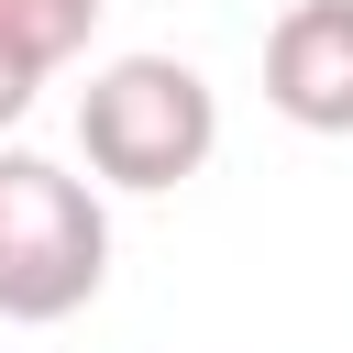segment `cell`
Returning <instances> with one entry per match:
<instances>
[{"label":"cell","mask_w":353,"mask_h":353,"mask_svg":"<svg viewBox=\"0 0 353 353\" xmlns=\"http://www.w3.org/2000/svg\"><path fill=\"white\" fill-rule=\"evenodd\" d=\"M88 33H99V0H0V44L22 55V66H66V55H88Z\"/></svg>","instance_id":"4"},{"label":"cell","mask_w":353,"mask_h":353,"mask_svg":"<svg viewBox=\"0 0 353 353\" xmlns=\"http://www.w3.org/2000/svg\"><path fill=\"white\" fill-rule=\"evenodd\" d=\"M77 154H88L99 188L165 199L221 154V99L188 55H110L77 88Z\"/></svg>","instance_id":"1"},{"label":"cell","mask_w":353,"mask_h":353,"mask_svg":"<svg viewBox=\"0 0 353 353\" xmlns=\"http://www.w3.org/2000/svg\"><path fill=\"white\" fill-rule=\"evenodd\" d=\"M110 276V210L55 154L0 143V320H77Z\"/></svg>","instance_id":"2"},{"label":"cell","mask_w":353,"mask_h":353,"mask_svg":"<svg viewBox=\"0 0 353 353\" xmlns=\"http://www.w3.org/2000/svg\"><path fill=\"white\" fill-rule=\"evenodd\" d=\"M265 99L298 132H353V0H287L265 33Z\"/></svg>","instance_id":"3"},{"label":"cell","mask_w":353,"mask_h":353,"mask_svg":"<svg viewBox=\"0 0 353 353\" xmlns=\"http://www.w3.org/2000/svg\"><path fill=\"white\" fill-rule=\"evenodd\" d=\"M33 88H44V66H22V55L0 44V132H11L22 110H33Z\"/></svg>","instance_id":"5"}]
</instances>
